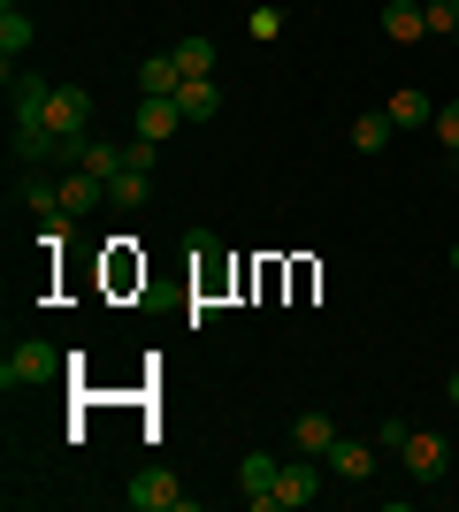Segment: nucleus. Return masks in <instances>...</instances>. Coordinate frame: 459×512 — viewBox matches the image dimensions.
<instances>
[{
	"label": "nucleus",
	"instance_id": "1",
	"mask_svg": "<svg viewBox=\"0 0 459 512\" xmlns=\"http://www.w3.org/2000/svg\"><path fill=\"white\" fill-rule=\"evenodd\" d=\"M39 123L54 130V138H69V146H92V92L85 85H54L39 107Z\"/></svg>",
	"mask_w": 459,
	"mask_h": 512
},
{
	"label": "nucleus",
	"instance_id": "2",
	"mask_svg": "<svg viewBox=\"0 0 459 512\" xmlns=\"http://www.w3.org/2000/svg\"><path fill=\"white\" fill-rule=\"evenodd\" d=\"M54 367H62V352L39 337L8 344V360H0V390H31V383H54Z\"/></svg>",
	"mask_w": 459,
	"mask_h": 512
},
{
	"label": "nucleus",
	"instance_id": "3",
	"mask_svg": "<svg viewBox=\"0 0 459 512\" xmlns=\"http://www.w3.org/2000/svg\"><path fill=\"white\" fill-rule=\"evenodd\" d=\"M276 482H284V459H276V451H245L238 459V490H245L253 512H284L276 505Z\"/></svg>",
	"mask_w": 459,
	"mask_h": 512
},
{
	"label": "nucleus",
	"instance_id": "4",
	"mask_svg": "<svg viewBox=\"0 0 459 512\" xmlns=\"http://www.w3.org/2000/svg\"><path fill=\"white\" fill-rule=\"evenodd\" d=\"M123 497H131V512H192L184 482H176V474H161V467H146V474H138V482H131Z\"/></svg>",
	"mask_w": 459,
	"mask_h": 512
},
{
	"label": "nucleus",
	"instance_id": "5",
	"mask_svg": "<svg viewBox=\"0 0 459 512\" xmlns=\"http://www.w3.org/2000/svg\"><path fill=\"white\" fill-rule=\"evenodd\" d=\"M398 459H406V474H414V482H437L452 451H444V436H437V428H406V444H398Z\"/></svg>",
	"mask_w": 459,
	"mask_h": 512
},
{
	"label": "nucleus",
	"instance_id": "6",
	"mask_svg": "<svg viewBox=\"0 0 459 512\" xmlns=\"http://www.w3.org/2000/svg\"><path fill=\"white\" fill-rule=\"evenodd\" d=\"M383 39H391V46H421V39H429L421 0H383Z\"/></svg>",
	"mask_w": 459,
	"mask_h": 512
},
{
	"label": "nucleus",
	"instance_id": "7",
	"mask_svg": "<svg viewBox=\"0 0 459 512\" xmlns=\"http://www.w3.org/2000/svg\"><path fill=\"white\" fill-rule=\"evenodd\" d=\"M314 497H322V459H291L284 467V482H276V505H314Z\"/></svg>",
	"mask_w": 459,
	"mask_h": 512
},
{
	"label": "nucleus",
	"instance_id": "8",
	"mask_svg": "<svg viewBox=\"0 0 459 512\" xmlns=\"http://www.w3.org/2000/svg\"><path fill=\"white\" fill-rule=\"evenodd\" d=\"M329 474H337V482H368V474H375V444L337 436V444H329Z\"/></svg>",
	"mask_w": 459,
	"mask_h": 512
},
{
	"label": "nucleus",
	"instance_id": "9",
	"mask_svg": "<svg viewBox=\"0 0 459 512\" xmlns=\"http://www.w3.org/2000/svg\"><path fill=\"white\" fill-rule=\"evenodd\" d=\"M138 85H146V100H176V85H184L176 46H169V54H146V62H138Z\"/></svg>",
	"mask_w": 459,
	"mask_h": 512
},
{
	"label": "nucleus",
	"instance_id": "10",
	"mask_svg": "<svg viewBox=\"0 0 459 512\" xmlns=\"http://www.w3.org/2000/svg\"><path fill=\"white\" fill-rule=\"evenodd\" d=\"M176 107H184V123H207V115H222V85L215 77H184V85H176Z\"/></svg>",
	"mask_w": 459,
	"mask_h": 512
},
{
	"label": "nucleus",
	"instance_id": "11",
	"mask_svg": "<svg viewBox=\"0 0 459 512\" xmlns=\"http://www.w3.org/2000/svg\"><path fill=\"white\" fill-rule=\"evenodd\" d=\"M329 444H337V421H329V413H299V421H291V451L329 459Z\"/></svg>",
	"mask_w": 459,
	"mask_h": 512
},
{
	"label": "nucleus",
	"instance_id": "12",
	"mask_svg": "<svg viewBox=\"0 0 459 512\" xmlns=\"http://www.w3.org/2000/svg\"><path fill=\"white\" fill-rule=\"evenodd\" d=\"M383 115H391L398 130H421V123H437V100H429L421 85H406V92H391V107H383Z\"/></svg>",
	"mask_w": 459,
	"mask_h": 512
},
{
	"label": "nucleus",
	"instance_id": "13",
	"mask_svg": "<svg viewBox=\"0 0 459 512\" xmlns=\"http://www.w3.org/2000/svg\"><path fill=\"white\" fill-rule=\"evenodd\" d=\"M100 199H108V176H92V169H69L62 176V207L69 214H92Z\"/></svg>",
	"mask_w": 459,
	"mask_h": 512
},
{
	"label": "nucleus",
	"instance_id": "14",
	"mask_svg": "<svg viewBox=\"0 0 459 512\" xmlns=\"http://www.w3.org/2000/svg\"><path fill=\"white\" fill-rule=\"evenodd\" d=\"M176 123H184V107H176V100H138V138H153V146H161Z\"/></svg>",
	"mask_w": 459,
	"mask_h": 512
},
{
	"label": "nucleus",
	"instance_id": "15",
	"mask_svg": "<svg viewBox=\"0 0 459 512\" xmlns=\"http://www.w3.org/2000/svg\"><path fill=\"white\" fill-rule=\"evenodd\" d=\"M108 199H115V207H146V199H153V176H146V169H131V161H123V169L108 176Z\"/></svg>",
	"mask_w": 459,
	"mask_h": 512
},
{
	"label": "nucleus",
	"instance_id": "16",
	"mask_svg": "<svg viewBox=\"0 0 459 512\" xmlns=\"http://www.w3.org/2000/svg\"><path fill=\"white\" fill-rule=\"evenodd\" d=\"M391 115H383V107H375V115H352V153H383L391 146Z\"/></svg>",
	"mask_w": 459,
	"mask_h": 512
},
{
	"label": "nucleus",
	"instance_id": "17",
	"mask_svg": "<svg viewBox=\"0 0 459 512\" xmlns=\"http://www.w3.org/2000/svg\"><path fill=\"white\" fill-rule=\"evenodd\" d=\"M0 54H8V62L31 54V16H23V8H0Z\"/></svg>",
	"mask_w": 459,
	"mask_h": 512
},
{
	"label": "nucleus",
	"instance_id": "18",
	"mask_svg": "<svg viewBox=\"0 0 459 512\" xmlns=\"http://www.w3.org/2000/svg\"><path fill=\"white\" fill-rule=\"evenodd\" d=\"M123 161H131V146H115V138H92L77 169H92V176H115V169H123Z\"/></svg>",
	"mask_w": 459,
	"mask_h": 512
},
{
	"label": "nucleus",
	"instance_id": "19",
	"mask_svg": "<svg viewBox=\"0 0 459 512\" xmlns=\"http://www.w3.org/2000/svg\"><path fill=\"white\" fill-rule=\"evenodd\" d=\"M176 62L184 77H215V39H176Z\"/></svg>",
	"mask_w": 459,
	"mask_h": 512
},
{
	"label": "nucleus",
	"instance_id": "20",
	"mask_svg": "<svg viewBox=\"0 0 459 512\" xmlns=\"http://www.w3.org/2000/svg\"><path fill=\"white\" fill-rule=\"evenodd\" d=\"M421 16H429V39H452L459 31V0H421Z\"/></svg>",
	"mask_w": 459,
	"mask_h": 512
},
{
	"label": "nucleus",
	"instance_id": "21",
	"mask_svg": "<svg viewBox=\"0 0 459 512\" xmlns=\"http://www.w3.org/2000/svg\"><path fill=\"white\" fill-rule=\"evenodd\" d=\"M429 130H437V138H444V153L459 161V100H444V107H437V123H429Z\"/></svg>",
	"mask_w": 459,
	"mask_h": 512
},
{
	"label": "nucleus",
	"instance_id": "22",
	"mask_svg": "<svg viewBox=\"0 0 459 512\" xmlns=\"http://www.w3.org/2000/svg\"><path fill=\"white\" fill-rule=\"evenodd\" d=\"M245 31H253V39H284V8H253V23H245Z\"/></svg>",
	"mask_w": 459,
	"mask_h": 512
},
{
	"label": "nucleus",
	"instance_id": "23",
	"mask_svg": "<svg viewBox=\"0 0 459 512\" xmlns=\"http://www.w3.org/2000/svg\"><path fill=\"white\" fill-rule=\"evenodd\" d=\"M153 161H161V146H153V138H131V169L153 176Z\"/></svg>",
	"mask_w": 459,
	"mask_h": 512
},
{
	"label": "nucleus",
	"instance_id": "24",
	"mask_svg": "<svg viewBox=\"0 0 459 512\" xmlns=\"http://www.w3.org/2000/svg\"><path fill=\"white\" fill-rule=\"evenodd\" d=\"M444 398H452V406H459V367H452V375H444Z\"/></svg>",
	"mask_w": 459,
	"mask_h": 512
},
{
	"label": "nucleus",
	"instance_id": "25",
	"mask_svg": "<svg viewBox=\"0 0 459 512\" xmlns=\"http://www.w3.org/2000/svg\"><path fill=\"white\" fill-rule=\"evenodd\" d=\"M452 276H459V245H452Z\"/></svg>",
	"mask_w": 459,
	"mask_h": 512
},
{
	"label": "nucleus",
	"instance_id": "26",
	"mask_svg": "<svg viewBox=\"0 0 459 512\" xmlns=\"http://www.w3.org/2000/svg\"><path fill=\"white\" fill-rule=\"evenodd\" d=\"M452 46H459V31H452Z\"/></svg>",
	"mask_w": 459,
	"mask_h": 512
}]
</instances>
